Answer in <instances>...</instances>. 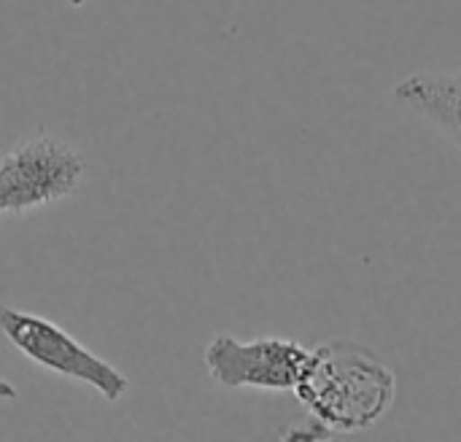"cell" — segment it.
Here are the masks:
<instances>
[{
    "label": "cell",
    "mask_w": 461,
    "mask_h": 442,
    "mask_svg": "<svg viewBox=\"0 0 461 442\" xmlns=\"http://www.w3.org/2000/svg\"><path fill=\"white\" fill-rule=\"evenodd\" d=\"M294 394L319 427L348 435L370 429L392 410L397 375L370 348L335 340L311 351Z\"/></svg>",
    "instance_id": "6da1fadb"
},
{
    "label": "cell",
    "mask_w": 461,
    "mask_h": 442,
    "mask_svg": "<svg viewBox=\"0 0 461 442\" xmlns=\"http://www.w3.org/2000/svg\"><path fill=\"white\" fill-rule=\"evenodd\" d=\"M86 173L84 157L57 135H32L0 154V213L32 211L70 197Z\"/></svg>",
    "instance_id": "7a4b0ae2"
},
{
    "label": "cell",
    "mask_w": 461,
    "mask_h": 442,
    "mask_svg": "<svg viewBox=\"0 0 461 442\" xmlns=\"http://www.w3.org/2000/svg\"><path fill=\"white\" fill-rule=\"evenodd\" d=\"M0 329L27 359L62 378L92 386L108 402L122 400L130 389L127 375H122L113 365L92 354L70 332L43 316L16 308H0Z\"/></svg>",
    "instance_id": "3957f363"
},
{
    "label": "cell",
    "mask_w": 461,
    "mask_h": 442,
    "mask_svg": "<svg viewBox=\"0 0 461 442\" xmlns=\"http://www.w3.org/2000/svg\"><path fill=\"white\" fill-rule=\"evenodd\" d=\"M311 351L294 340L259 338L235 340L219 335L205 348V367L219 386L227 389H262V392H294Z\"/></svg>",
    "instance_id": "277c9868"
},
{
    "label": "cell",
    "mask_w": 461,
    "mask_h": 442,
    "mask_svg": "<svg viewBox=\"0 0 461 442\" xmlns=\"http://www.w3.org/2000/svg\"><path fill=\"white\" fill-rule=\"evenodd\" d=\"M394 95L461 151V70L413 73L397 84Z\"/></svg>",
    "instance_id": "5b68a950"
}]
</instances>
